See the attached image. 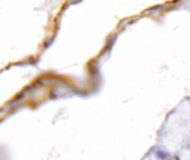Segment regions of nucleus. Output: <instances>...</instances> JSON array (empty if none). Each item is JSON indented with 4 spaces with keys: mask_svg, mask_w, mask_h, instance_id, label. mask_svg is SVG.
<instances>
[{
    "mask_svg": "<svg viewBox=\"0 0 190 160\" xmlns=\"http://www.w3.org/2000/svg\"><path fill=\"white\" fill-rule=\"evenodd\" d=\"M157 146L176 160H190V99L167 116L158 131Z\"/></svg>",
    "mask_w": 190,
    "mask_h": 160,
    "instance_id": "obj_1",
    "label": "nucleus"
},
{
    "mask_svg": "<svg viewBox=\"0 0 190 160\" xmlns=\"http://www.w3.org/2000/svg\"><path fill=\"white\" fill-rule=\"evenodd\" d=\"M141 160H176L173 157L159 146H154L146 152Z\"/></svg>",
    "mask_w": 190,
    "mask_h": 160,
    "instance_id": "obj_2",
    "label": "nucleus"
}]
</instances>
